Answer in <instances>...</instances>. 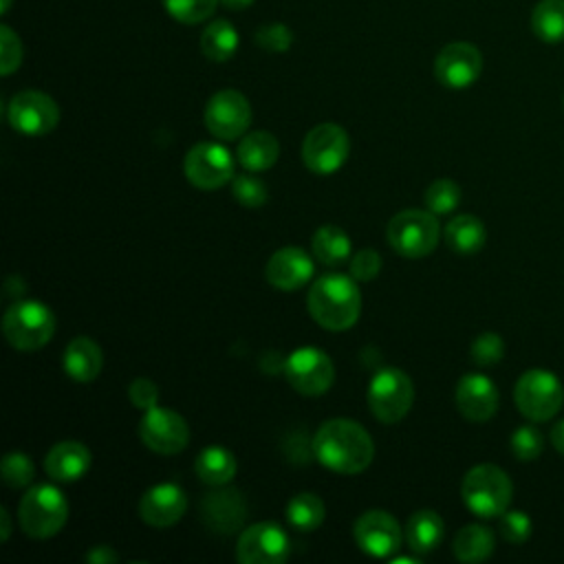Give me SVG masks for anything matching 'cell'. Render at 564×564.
Wrapping results in <instances>:
<instances>
[{
  "label": "cell",
  "mask_w": 564,
  "mask_h": 564,
  "mask_svg": "<svg viewBox=\"0 0 564 564\" xmlns=\"http://www.w3.org/2000/svg\"><path fill=\"white\" fill-rule=\"evenodd\" d=\"M236 156L245 170L262 172V170H269L271 165H275V161L280 156V143L271 132H264V130L249 132L240 139Z\"/></svg>",
  "instance_id": "cell-24"
},
{
  "label": "cell",
  "mask_w": 564,
  "mask_h": 564,
  "mask_svg": "<svg viewBox=\"0 0 564 564\" xmlns=\"http://www.w3.org/2000/svg\"><path fill=\"white\" fill-rule=\"evenodd\" d=\"M509 445H511V452L518 460L529 463V460H535L542 454L544 441H542V434H540L538 427L520 425L518 430H513Z\"/></svg>",
  "instance_id": "cell-36"
},
{
  "label": "cell",
  "mask_w": 564,
  "mask_h": 564,
  "mask_svg": "<svg viewBox=\"0 0 564 564\" xmlns=\"http://www.w3.org/2000/svg\"><path fill=\"white\" fill-rule=\"evenodd\" d=\"M533 33L549 44L564 40V0H540L531 13Z\"/></svg>",
  "instance_id": "cell-31"
},
{
  "label": "cell",
  "mask_w": 564,
  "mask_h": 564,
  "mask_svg": "<svg viewBox=\"0 0 564 564\" xmlns=\"http://www.w3.org/2000/svg\"><path fill=\"white\" fill-rule=\"evenodd\" d=\"M104 368V352L99 348L97 341H93L90 337H75L68 341L66 350H64V372L79 381H93Z\"/></svg>",
  "instance_id": "cell-23"
},
{
  "label": "cell",
  "mask_w": 564,
  "mask_h": 564,
  "mask_svg": "<svg viewBox=\"0 0 564 564\" xmlns=\"http://www.w3.org/2000/svg\"><path fill=\"white\" fill-rule=\"evenodd\" d=\"M7 341L22 352L37 350L48 344L55 333V315L40 300H18L2 317Z\"/></svg>",
  "instance_id": "cell-4"
},
{
  "label": "cell",
  "mask_w": 564,
  "mask_h": 564,
  "mask_svg": "<svg viewBox=\"0 0 564 564\" xmlns=\"http://www.w3.org/2000/svg\"><path fill=\"white\" fill-rule=\"evenodd\" d=\"M128 397L132 401L134 408L139 410H150L159 403V388L152 379H145V377H139L130 383L128 388Z\"/></svg>",
  "instance_id": "cell-43"
},
{
  "label": "cell",
  "mask_w": 564,
  "mask_h": 564,
  "mask_svg": "<svg viewBox=\"0 0 564 564\" xmlns=\"http://www.w3.org/2000/svg\"><path fill=\"white\" fill-rule=\"evenodd\" d=\"M357 546L372 557H390L401 549V524L383 509L364 511L352 527Z\"/></svg>",
  "instance_id": "cell-16"
},
{
  "label": "cell",
  "mask_w": 564,
  "mask_h": 564,
  "mask_svg": "<svg viewBox=\"0 0 564 564\" xmlns=\"http://www.w3.org/2000/svg\"><path fill=\"white\" fill-rule=\"evenodd\" d=\"M324 500L311 491L293 496L286 507V520L297 531H315L324 522Z\"/></svg>",
  "instance_id": "cell-32"
},
{
  "label": "cell",
  "mask_w": 564,
  "mask_h": 564,
  "mask_svg": "<svg viewBox=\"0 0 564 564\" xmlns=\"http://www.w3.org/2000/svg\"><path fill=\"white\" fill-rule=\"evenodd\" d=\"M238 31L227 20H212L200 33V51L212 62H227L238 51Z\"/></svg>",
  "instance_id": "cell-30"
},
{
  "label": "cell",
  "mask_w": 564,
  "mask_h": 564,
  "mask_svg": "<svg viewBox=\"0 0 564 564\" xmlns=\"http://www.w3.org/2000/svg\"><path fill=\"white\" fill-rule=\"evenodd\" d=\"M441 227L430 209H403L386 227L388 245L403 258H423L438 245Z\"/></svg>",
  "instance_id": "cell-6"
},
{
  "label": "cell",
  "mask_w": 564,
  "mask_h": 564,
  "mask_svg": "<svg viewBox=\"0 0 564 564\" xmlns=\"http://www.w3.org/2000/svg\"><path fill=\"white\" fill-rule=\"evenodd\" d=\"M352 275L326 273L308 289V313L326 330L350 328L361 313V293Z\"/></svg>",
  "instance_id": "cell-2"
},
{
  "label": "cell",
  "mask_w": 564,
  "mask_h": 564,
  "mask_svg": "<svg viewBox=\"0 0 564 564\" xmlns=\"http://www.w3.org/2000/svg\"><path fill=\"white\" fill-rule=\"evenodd\" d=\"M454 399L458 412L471 423H485L498 410L496 383L480 372H469L460 377V381L456 383Z\"/></svg>",
  "instance_id": "cell-19"
},
{
  "label": "cell",
  "mask_w": 564,
  "mask_h": 564,
  "mask_svg": "<svg viewBox=\"0 0 564 564\" xmlns=\"http://www.w3.org/2000/svg\"><path fill=\"white\" fill-rule=\"evenodd\" d=\"M44 469L59 482L79 480L90 469V449L79 441H62L48 449Z\"/></svg>",
  "instance_id": "cell-22"
},
{
  "label": "cell",
  "mask_w": 564,
  "mask_h": 564,
  "mask_svg": "<svg viewBox=\"0 0 564 564\" xmlns=\"http://www.w3.org/2000/svg\"><path fill=\"white\" fill-rule=\"evenodd\" d=\"M496 538L485 524H465L454 538V555L465 564H476L494 553Z\"/></svg>",
  "instance_id": "cell-29"
},
{
  "label": "cell",
  "mask_w": 564,
  "mask_h": 564,
  "mask_svg": "<svg viewBox=\"0 0 564 564\" xmlns=\"http://www.w3.org/2000/svg\"><path fill=\"white\" fill-rule=\"evenodd\" d=\"M313 256L326 267H339L350 260V238L337 225H322L311 238Z\"/></svg>",
  "instance_id": "cell-28"
},
{
  "label": "cell",
  "mask_w": 564,
  "mask_h": 564,
  "mask_svg": "<svg viewBox=\"0 0 564 564\" xmlns=\"http://www.w3.org/2000/svg\"><path fill=\"white\" fill-rule=\"evenodd\" d=\"M225 9H231V11H242L247 7L253 4V0H218Z\"/></svg>",
  "instance_id": "cell-46"
},
{
  "label": "cell",
  "mask_w": 564,
  "mask_h": 564,
  "mask_svg": "<svg viewBox=\"0 0 564 564\" xmlns=\"http://www.w3.org/2000/svg\"><path fill=\"white\" fill-rule=\"evenodd\" d=\"M86 562H93V564H110V562H117V553L106 546V544H99V546H93L86 555Z\"/></svg>",
  "instance_id": "cell-44"
},
{
  "label": "cell",
  "mask_w": 564,
  "mask_h": 564,
  "mask_svg": "<svg viewBox=\"0 0 564 564\" xmlns=\"http://www.w3.org/2000/svg\"><path fill=\"white\" fill-rule=\"evenodd\" d=\"M289 535L275 522H256L242 529L236 544L240 564H280L289 557Z\"/></svg>",
  "instance_id": "cell-15"
},
{
  "label": "cell",
  "mask_w": 564,
  "mask_h": 564,
  "mask_svg": "<svg viewBox=\"0 0 564 564\" xmlns=\"http://www.w3.org/2000/svg\"><path fill=\"white\" fill-rule=\"evenodd\" d=\"M22 62L20 37L11 31L9 24L0 26V73L11 75Z\"/></svg>",
  "instance_id": "cell-41"
},
{
  "label": "cell",
  "mask_w": 564,
  "mask_h": 564,
  "mask_svg": "<svg viewBox=\"0 0 564 564\" xmlns=\"http://www.w3.org/2000/svg\"><path fill=\"white\" fill-rule=\"evenodd\" d=\"M218 0H163L165 11L183 24H198L212 18Z\"/></svg>",
  "instance_id": "cell-34"
},
{
  "label": "cell",
  "mask_w": 564,
  "mask_h": 564,
  "mask_svg": "<svg viewBox=\"0 0 564 564\" xmlns=\"http://www.w3.org/2000/svg\"><path fill=\"white\" fill-rule=\"evenodd\" d=\"M350 152V139L346 130L337 123H319L304 137L302 161L304 165L319 176L337 172Z\"/></svg>",
  "instance_id": "cell-9"
},
{
  "label": "cell",
  "mask_w": 564,
  "mask_h": 564,
  "mask_svg": "<svg viewBox=\"0 0 564 564\" xmlns=\"http://www.w3.org/2000/svg\"><path fill=\"white\" fill-rule=\"evenodd\" d=\"M18 520L29 538H51L59 533L68 520V500L53 485H35L22 496Z\"/></svg>",
  "instance_id": "cell-5"
},
{
  "label": "cell",
  "mask_w": 564,
  "mask_h": 564,
  "mask_svg": "<svg viewBox=\"0 0 564 564\" xmlns=\"http://www.w3.org/2000/svg\"><path fill=\"white\" fill-rule=\"evenodd\" d=\"M368 408L372 416L386 425L399 423L412 408L414 386L412 379L394 366L381 368L368 383Z\"/></svg>",
  "instance_id": "cell-7"
},
{
  "label": "cell",
  "mask_w": 564,
  "mask_h": 564,
  "mask_svg": "<svg viewBox=\"0 0 564 564\" xmlns=\"http://www.w3.org/2000/svg\"><path fill=\"white\" fill-rule=\"evenodd\" d=\"M185 511L187 496L176 482L154 485L139 500V518L154 529H167L176 524Z\"/></svg>",
  "instance_id": "cell-18"
},
{
  "label": "cell",
  "mask_w": 564,
  "mask_h": 564,
  "mask_svg": "<svg viewBox=\"0 0 564 564\" xmlns=\"http://www.w3.org/2000/svg\"><path fill=\"white\" fill-rule=\"evenodd\" d=\"M234 198L245 207H260L267 200V185L256 174H240L231 178Z\"/></svg>",
  "instance_id": "cell-38"
},
{
  "label": "cell",
  "mask_w": 564,
  "mask_h": 564,
  "mask_svg": "<svg viewBox=\"0 0 564 564\" xmlns=\"http://www.w3.org/2000/svg\"><path fill=\"white\" fill-rule=\"evenodd\" d=\"M251 123L249 99L234 88L214 93L205 106V126L220 141L240 139Z\"/></svg>",
  "instance_id": "cell-12"
},
{
  "label": "cell",
  "mask_w": 564,
  "mask_h": 564,
  "mask_svg": "<svg viewBox=\"0 0 564 564\" xmlns=\"http://www.w3.org/2000/svg\"><path fill=\"white\" fill-rule=\"evenodd\" d=\"M200 518L209 531L229 535L242 529L247 518V502L238 489H218L203 498Z\"/></svg>",
  "instance_id": "cell-20"
},
{
  "label": "cell",
  "mask_w": 564,
  "mask_h": 564,
  "mask_svg": "<svg viewBox=\"0 0 564 564\" xmlns=\"http://www.w3.org/2000/svg\"><path fill=\"white\" fill-rule=\"evenodd\" d=\"M460 496L474 516L498 518L509 509L513 485L505 469L491 463H482L465 474Z\"/></svg>",
  "instance_id": "cell-3"
},
{
  "label": "cell",
  "mask_w": 564,
  "mask_h": 564,
  "mask_svg": "<svg viewBox=\"0 0 564 564\" xmlns=\"http://www.w3.org/2000/svg\"><path fill=\"white\" fill-rule=\"evenodd\" d=\"M350 275L357 282H370L377 278L379 269H381V256L375 249H359L350 260Z\"/></svg>",
  "instance_id": "cell-42"
},
{
  "label": "cell",
  "mask_w": 564,
  "mask_h": 564,
  "mask_svg": "<svg viewBox=\"0 0 564 564\" xmlns=\"http://www.w3.org/2000/svg\"><path fill=\"white\" fill-rule=\"evenodd\" d=\"M487 240V229L480 218L458 214L445 225V242L456 253H476Z\"/></svg>",
  "instance_id": "cell-26"
},
{
  "label": "cell",
  "mask_w": 564,
  "mask_h": 564,
  "mask_svg": "<svg viewBox=\"0 0 564 564\" xmlns=\"http://www.w3.org/2000/svg\"><path fill=\"white\" fill-rule=\"evenodd\" d=\"M183 172L194 187L218 189L234 178V156L220 143L200 141L187 150Z\"/></svg>",
  "instance_id": "cell-11"
},
{
  "label": "cell",
  "mask_w": 564,
  "mask_h": 564,
  "mask_svg": "<svg viewBox=\"0 0 564 564\" xmlns=\"http://www.w3.org/2000/svg\"><path fill=\"white\" fill-rule=\"evenodd\" d=\"M0 520H2L0 538H2V540H9V535H11V518H9V511H7L4 507L0 509Z\"/></svg>",
  "instance_id": "cell-47"
},
{
  "label": "cell",
  "mask_w": 564,
  "mask_h": 564,
  "mask_svg": "<svg viewBox=\"0 0 564 564\" xmlns=\"http://www.w3.org/2000/svg\"><path fill=\"white\" fill-rule=\"evenodd\" d=\"M256 44L271 53H284L293 44V33L286 24H280V22L264 24L256 31Z\"/></svg>",
  "instance_id": "cell-40"
},
{
  "label": "cell",
  "mask_w": 564,
  "mask_h": 564,
  "mask_svg": "<svg viewBox=\"0 0 564 564\" xmlns=\"http://www.w3.org/2000/svg\"><path fill=\"white\" fill-rule=\"evenodd\" d=\"M549 438H551V445L564 456V419H560V421L551 427Z\"/></svg>",
  "instance_id": "cell-45"
},
{
  "label": "cell",
  "mask_w": 564,
  "mask_h": 564,
  "mask_svg": "<svg viewBox=\"0 0 564 564\" xmlns=\"http://www.w3.org/2000/svg\"><path fill=\"white\" fill-rule=\"evenodd\" d=\"M533 531V522L531 518L520 511V509H513V511H505L500 516V535L509 542V544H522L529 540Z\"/></svg>",
  "instance_id": "cell-39"
},
{
  "label": "cell",
  "mask_w": 564,
  "mask_h": 564,
  "mask_svg": "<svg viewBox=\"0 0 564 564\" xmlns=\"http://www.w3.org/2000/svg\"><path fill=\"white\" fill-rule=\"evenodd\" d=\"M313 258L304 249L282 247L269 258L264 267V278L271 286L280 291H295L313 278Z\"/></svg>",
  "instance_id": "cell-21"
},
{
  "label": "cell",
  "mask_w": 564,
  "mask_h": 564,
  "mask_svg": "<svg viewBox=\"0 0 564 564\" xmlns=\"http://www.w3.org/2000/svg\"><path fill=\"white\" fill-rule=\"evenodd\" d=\"M480 70H482V55L469 42H449L438 51L434 59L436 79L452 90L471 86L480 77Z\"/></svg>",
  "instance_id": "cell-17"
},
{
  "label": "cell",
  "mask_w": 564,
  "mask_h": 564,
  "mask_svg": "<svg viewBox=\"0 0 564 564\" xmlns=\"http://www.w3.org/2000/svg\"><path fill=\"white\" fill-rule=\"evenodd\" d=\"M139 438L156 454H178L189 443V425L178 412L154 405L139 421Z\"/></svg>",
  "instance_id": "cell-13"
},
{
  "label": "cell",
  "mask_w": 564,
  "mask_h": 564,
  "mask_svg": "<svg viewBox=\"0 0 564 564\" xmlns=\"http://www.w3.org/2000/svg\"><path fill=\"white\" fill-rule=\"evenodd\" d=\"M469 355H471V361L478 364V366H494L498 364L502 357H505V341L498 333H480L474 341H471V348H469Z\"/></svg>",
  "instance_id": "cell-37"
},
{
  "label": "cell",
  "mask_w": 564,
  "mask_h": 564,
  "mask_svg": "<svg viewBox=\"0 0 564 564\" xmlns=\"http://www.w3.org/2000/svg\"><path fill=\"white\" fill-rule=\"evenodd\" d=\"M7 117L13 130L26 137H42L59 121V108L53 97L42 90H20L11 97Z\"/></svg>",
  "instance_id": "cell-14"
},
{
  "label": "cell",
  "mask_w": 564,
  "mask_h": 564,
  "mask_svg": "<svg viewBox=\"0 0 564 564\" xmlns=\"http://www.w3.org/2000/svg\"><path fill=\"white\" fill-rule=\"evenodd\" d=\"M311 447L324 467L344 476L361 474L375 456L372 436L352 419H330L322 423Z\"/></svg>",
  "instance_id": "cell-1"
},
{
  "label": "cell",
  "mask_w": 564,
  "mask_h": 564,
  "mask_svg": "<svg viewBox=\"0 0 564 564\" xmlns=\"http://www.w3.org/2000/svg\"><path fill=\"white\" fill-rule=\"evenodd\" d=\"M443 518L434 509H419L405 524V540L414 553H430L443 540Z\"/></svg>",
  "instance_id": "cell-25"
},
{
  "label": "cell",
  "mask_w": 564,
  "mask_h": 564,
  "mask_svg": "<svg viewBox=\"0 0 564 564\" xmlns=\"http://www.w3.org/2000/svg\"><path fill=\"white\" fill-rule=\"evenodd\" d=\"M194 471L205 485L223 487L236 476V458L229 449L220 445H212L196 456Z\"/></svg>",
  "instance_id": "cell-27"
},
{
  "label": "cell",
  "mask_w": 564,
  "mask_h": 564,
  "mask_svg": "<svg viewBox=\"0 0 564 564\" xmlns=\"http://www.w3.org/2000/svg\"><path fill=\"white\" fill-rule=\"evenodd\" d=\"M2 480L11 487V489H22L26 485H31L33 476H35V467H33V460L22 454V452H9L4 458H2Z\"/></svg>",
  "instance_id": "cell-35"
},
{
  "label": "cell",
  "mask_w": 564,
  "mask_h": 564,
  "mask_svg": "<svg viewBox=\"0 0 564 564\" xmlns=\"http://www.w3.org/2000/svg\"><path fill=\"white\" fill-rule=\"evenodd\" d=\"M458 203H460V187L452 178H436L425 189V205L436 216L454 212Z\"/></svg>",
  "instance_id": "cell-33"
},
{
  "label": "cell",
  "mask_w": 564,
  "mask_h": 564,
  "mask_svg": "<svg viewBox=\"0 0 564 564\" xmlns=\"http://www.w3.org/2000/svg\"><path fill=\"white\" fill-rule=\"evenodd\" d=\"M9 2H11V0H2V9H0L2 13H7V11H9Z\"/></svg>",
  "instance_id": "cell-48"
},
{
  "label": "cell",
  "mask_w": 564,
  "mask_h": 564,
  "mask_svg": "<svg viewBox=\"0 0 564 564\" xmlns=\"http://www.w3.org/2000/svg\"><path fill=\"white\" fill-rule=\"evenodd\" d=\"M282 372H284L286 381L300 394H306V397L324 394L335 381V368H333L330 357L315 346L295 348L284 359Z\"/></svg>",
  "instance_id": "cell-10"
},
{
  "label": "cell",
  "mask_w": 564,
  "mask_h": 564,
  "mask_svg": "<svg viewBox=\"0 0 564 564\" xmlns=\"http://www.w3.org/2000/svg\"><path fill=\"white\" fill-rule=\"evenodd\" d=\"M513 401L529 421H549L560 412L564 403V388L553 372L544 368H531L516 381Z\"/></svg>",
  "instance_id": "cell-8"
}]
</instances>
